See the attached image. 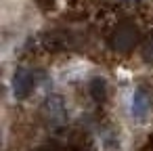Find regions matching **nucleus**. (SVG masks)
Segmentation results:
<instances>
[{
    "label": "nucleus",
    "instance_id": "1",
    "mask_svg": "<svg viewBox=\"0 0 153 151\" xmlns=\"http://www.w3.org/2000/svg\"><path fill=\"white\" fill-rule=\"evenodd\" d=\"M34 88V76L27 69H19L13 78V90L17 99H25L30 94V90Z\"/></svg>",
    "mask_w": 153,
    "mask_h": 151
},
{
    "label": "nucleus",
    "instance_id": "2",
    "mask_svg": "<svg viewBox=\"0 0 153 151\" xmlns=\"http://www.w3.org/2000/svg\"><path fill=\"white\" fill-rule=\"evenodd\" d=\"M149 111V97L143 88H136L132 94V115L136 120H143Z\"/></svg>",
    "mask_w": 153,
    "mask_h": 151
},
{
    "label": "nucleus",
    "instance_id": "3",
    "mask_svg": "<svg viewBox=\"0 0 153 151\" xmlns=\"http://www.w3.org/2000/svg\"><path fill=\"white\" fill-rule=\"evenodd\" d=\"M134 42H136L134 32H132L130 28H122V30L117 32L115 40H113V46H115L117 51H128V48H132V46H134Z\"/></svg>",
    "mask_w": 153,
    "mask_h": 151
},
{
    "label": "nucleus",
    "instance_id": "4",
    "mask_svg": "<svg viewBox=\"0 0 153 151\" xmlns=\"http://www.w3.org/2000/svg\"><path fill=\"white\" fill-rule=\"evenodd\" d=\"M145 59H147V61H153V42L147 46V51H145Z\"/></svg>",
    "mask_w": 153,
    "mask_h": 151
}]
</instances>
